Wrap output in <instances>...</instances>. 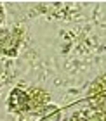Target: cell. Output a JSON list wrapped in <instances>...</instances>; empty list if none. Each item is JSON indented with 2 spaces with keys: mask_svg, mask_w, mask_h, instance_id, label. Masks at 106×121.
I'll return each instance as SVG.
<instances>
[{
  "mask_svg": "<svg viewBox=\"0 0 106 121\" xmlns=\"http://www.w3.org/2000/svg\"><path fill=\"white\" fill-rule=\"evenodd\" d=\"M47 102L49 95L40 88H28V90L16 88L9 99L10 109L18 112H35L38 109H42Z\"/></svg>",
  "mask_w": 106,
  "mask_h": 121,
  "instance_id": "6da1fadb",
  "label": "cell"
},
{
  "mask_svg": "<svg viewBox=\"0 0 106 121\" xmlns=\"http://www.w3.org/2000/svg\"><path fill=\"white\" fill-rule=\"evenodd\" d=\"M21 42V31L18 30H7L0 33V50L5 54H14Z\"/></svg>",
  "mask_w": 106,
  "mask_h": 121,
  "instance_id": "7a4b0ae2",
  "label": "cell"
},
{
  "mask_svg": "<svg viewBox=\"0 0 106 121\" xmlns=\"http://www.w3.org/2000/svg\"><path fill=\"white\" fill-rule=\"evenodd\" d=\"M91 95L94 99H99V100H104L106 99V76H101V78L92 85Z\"/></svg>",
  "mask_w": 106,
  "mask_h": 121,
  "instance_id": "3957f363",
  "label": "cell"
},
{
  "mask_svg": "<svg viewBox=\"0 0 106 121\" xmlns=\"http://www.w3.org/2000/svg\"><path fill=\"white\" fill-rule=\"evenodd\" d=\"M4 21V9H2V5H0V23Z\"/></svg>",
  "mask_w": 106,
  "mask_h": 121,
  "instance_id": "277c9868",
  "label": "cell"
}]
</instances>
